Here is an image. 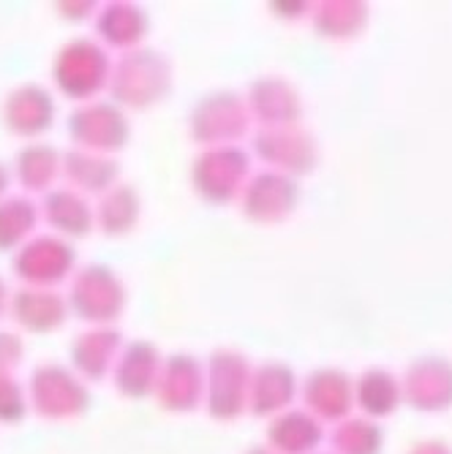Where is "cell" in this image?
<instances>
[{"label":"cell","instance_id":"6da1fadb","mask_svg":"<svg viewBox=\"0 0 452 454\" xmlns=\"http://www.w3.org/2000/svg\"><path fill=\"white\" fill-rule=\"evenodd\" d=\"M175 85V68L172 60L158 50H131L123 52L109 71V101L117 104L123 112L134 109L145 112L155 104H161L172 93Z\"/></svg>","mask_w":452,"mask_h":454},{"label":"cell","instance_id":"7a4b0ae2","mask_svg":"<svg viewBox=\"0 0 452 454\" xmlns=\"http://www.w3.org/2000/svg\"><path fill=\"white\" fill-rule=\"evenodd\" d=\"M109 71L112 60L93 38L66 41L52 60V82L58 93L76 104L96 101V96L109 85Z\"/></svg>","mask_w":452,"mask_h":454},{"label":"cell","instance_id":"3957f363","mask_svg":"<svg viewBox=\"0 0 452 454\" xmlns=\"http://www.w3.org/2000/svg\"><path fill=\"white\" fill-rule=\"evenodd\" d=\"M28 405L47 422H74L91 408V389L71 367L44 362L33 367L28 381Z\"/></svg>","mask_w":452,"mask_h":454},{"label":"cell","instance_id":"277c9868","mask_svg":"<svg viewBox=\"0 0 452 454\" xmlns=\"http://www.w3.org/2000/svg\"><path fill=\"white\" fill-rule=\"evenodd\" d=\"M68 313L91 326H112L129 305V292L120 275L107 264L79 267L68 283Z\"/></svg>","mask_w":452,"mask_h":454},{"label":"cell","instance_id":"5b68a950","mask_svg":"<svg viewBox=\"0 0 452 454\" xmlns=\"http://www.w3.org/2000/svg\"><path fill=\"white\" fill-rule=\"evenodd\" d=\"M251 364L234 348H216L204 364V411L216 422H237L249 408Z\"/></svg>","mask_w":452,"mask_h":454},{"label":"cell","instance_id":"8992f818","mask_svg":"<svg viewBox=\"0 0 452 454\" xmlns=\"http://www.w3.org/2000/svg\"><path fill=\"white\" fill-rule=\"evenodd\" d=\"M251 160L240 145L204 147L191 160L194 193L208 204H232L240 199L242 185L249 183Z\"/></svg>","mask_w":452,"mask_h":454},{"label":"cell","instance_id":"52a82bcc","mask_svg":"<svg viewBox=\"0 0 452 454\" xmlns=\"http://www.w3.org/2000/svg\"><path fill=\"white\" fill-rule=\"evenodd\" d=\"M251 126L245 98L232 90H216L199 98L188 117V134L202 147H232Z\"/></svg>","mask_w":452,"mask_h":454},{"label":"cell","instance_id":"ba28073f","mask_svg":"<svg viewBox=\"0 0 452 454\" xmlns=\"http://www.w3.org/2000/svg\"><path fill=\"white\" fill-rule=\"evenodd\" d=\"M68 139L74 147L99 153V155H115L131 139V122L129 114L112 101H88L79 104L66 122Z\"/></svg>","mask_w":452,"mask_h":454},{"label":"cell","instance_id":"9c48e42d","mask_svg":"<svg viewBox=\"0 0 452 454\" xmlns=\"http://www.w3.org/2000/svg\"><path fill=\"white\" fill-rule=\"evenodd\" d=\"M14 272L25 286L55 288L76 272L74 245L58 234H33L14 251Z\"/></svg>","mask_w":452,"mask_h":454},{"label":"cell","instance_id":"30bf717a","mask_svg":"<svg viewBox=\"0 0 452 454\" xmlns=\"http://www.w3.org/2000/svg\"><path fill=\"white\" fill-rule=\"evenodd\" d=\"M55 98L44 85H36V82H25L9 90L0 106V122L4 129L25 142H36L44 137L55 126Z\"/></svg>","mask_w":452,"mask_h":454},{"label":"cell","instance_id":"8fae6325","mask_svg":"<svg viewBox=\"0 0 452 454\" xmlns=\"http://www.w3.org/2000/svg\"><path fill=\"white\" fill-rule=\"evenodd\" d=\"M153 397L170 414H191L204 403V364L191 354L163 356Z\"/></svg>","mask_w":452,"mask_h":454},{"label":"cell","instance_id":"7c38bea8","mask_svg":"<svg viewBox=\"0 0 452 454\" xmlns=\"http://www.w3.org/2000/svg\"><path fill=\"white\" fill-rule=\"evenodd\" d=\"M161 362H163V354L150 340H134L123 346L112 367V384L117 395H123L126 400L153 397Z\"/></svg>","mask_w":452,"mask_h":454},{"label":"cell","instance_id":"4fadbf2b","mask_svg":"<svg viewBox=\"0 0 452 454\" xmlns=\"http://www.w3.org/2000/svg\"><path fill=\"white\" fill-rule=\"evenodd\" d=\"M120 348H123V335L115 326H91L71 340L68 348L71 370L85 384L88 381L99 384L112 376Z\"/></svg>","mask_w":452,"mask_h":454},{"label":"cell","instance_id":"5bb4252c","mask_svg":"<svg viewBox=\"0 0 452 454\" xmlns=\"http://www.w3.org/2000/svg\"><path fill=\"white\" fill-rule=\"evenodd\" d=\"M14 324L30 335H50L68 321V302L58 288L22 286L9 300Z\"/></svg>","mask_w":452,"mask_h":454},{"label":"cell","instance_id":"9a60e30c","mask_svg":"<svg viewBox=\"0 0 452 454\" xmlns=\"http://www.w3.org/2000/svg\"><path fill=\"white\" fill-rule=\"evenodd\" d=\"M38 218L52 229V234L68 242L88 237L96 226L91 199L68 185H55L44 193L38 204Z\"/></svg>","mask_w":452,"mask_h":454},{"label":"cell","instance_id":"2e32d148","mask_svg":"<svg viewBox=\"0 0 452 454\" xmlns=\"http://www.w3.org/2000/svg\"><path fill=\"white\" fill-rule=\"evenodd\" d=\"M240 213L251 223H278L289 215L295 204V188L283 175L275 172H262L249 177L242 185V193L237 199Z\"/></svg>","mask_w":452,"mask_h":454},{"label":"cell","instance_id":"e0dca14e","mask_svg":"<svg viewBox=\"0 0 452 454\" xmlns=\"http://www.w3.org/2000/svg\"><path fill=\"white\" fill-rule=\"evenodd\" d=\"M147 12L137 4H129V0H112V4H104L96 12V33L104 50H117L120 55L139 50L142 41L147 38Z\"/></svg>","mask_w":452,"mask_h":454},{"label":"cell","instance_id":"ac0fdd59","mask_svg":"<svg viewBox=\"0 0 452 454\" xmlns=\"http://www.w3.org/2000/svg\"><path fill=\"white\" fill-rule=\"evenodd\" d=\"M60 177H66L68 188H74L79 193L101 196L115 183H120V163L115 160V155H99V153L71 147L63 153Z\"/></svg>","mask_w":452,"mask_h":454},{"label":"cell","instance_id":"d6986e66","mask_svg":"<svg viewBox=\"0 0 452 454\" xmlns=\"http://www.w3.org/2000/svg\"><path fill=\"white\" fill-rule=\"evenodd\" d=\"M96 226L107 237H126L139 226L142 218V196L131 183H115L93 204Z\"/></svg>","mask_w":452,"mask_h":454},{"label":"cell","instance_id":"ffe728a7","mask_svg":"<svg viewBox=\"0 0 452 454\" xmlns=\"http://www.w3.org/2000/svg\"><path fill=\"white\" fill-rule=\"evenodd\" d=\"M63 153L47 142H30L17 150L12 177L30 193H47L60 177Z\"/></svg>","mask_w":452,"mask_h":454},{"label":"cell","instance_id":"44dd1931","mask_svg":"<svg viewBox=\"0 0 452 454\" xmlns=\"http://www.w3.org/2000/svg\"><path fill=\"white\" fill-rule=\"evenodd\" d=\"M295 381L292 373L283 364H262L251 373V387H249V408L257 417H270L281 411L292 397Z\"/></svg>","mask_w":452,"mask_h":454},{"label":"cell","instance_id":"7402d4cb","mask_svg":"<svg viewBox=\"0 0 452 454\" xmlns=\"http://www.w3.org/2000/svg\"><path fill=\"white\" fill-rule=\"evenodd\" d=\"M245 106H249V114L257 117L262 126L267 129H283L286 122L292 120V109H295V98L289 93V88L278 79H257L249 96H245Z\"/></svg>","mask_w":452,"mask_h":454},{"label":"cell","instance_id":"603a6c76","mask_svg":"<svg viewBox=\"0 0 452 454\" xmlns=\"http://www.w3.org/2000/svg\"><path fill=\"white\" fill-rule=\"evenodd\" d=\"M38 226V204L28 196H6L0 201V251H17Z\"/></svg>","mask_w":452,"mask_h":454},{"label":"cell","instance_id":"cb8c5ba5","mask_svg":"<svg viewBox=\"0 0 452 454\" xmlns=\"http://www.w3.org/2000/svg\"><path fill=\"white\" fill-rule=\"evenodd\" d=\"M267 441L278 454H303L316 441V427L303 414H283L273 419L267 430Z\"/></svg>","mask_w":452,"mask_h":454},{"label":"cell","instance_id":"d4e9b609","mask_svg":"<svg viewBox=\"0 0 452 454\" xmlns=\"http://www.w3.org/2000/svg\"><path fill=\"white\" fill-rule=\"evenodd\" d=\"M254 150L265 163L295 169L300 163V137L289 129H265L254 139Z\"/></svg>","mask_w":452,"mask_h":454},{"label":"cell","instance_id":"484cf974","mask_svg":"<svg viewBox=\"0 0 452 454\" xmlns=\"http://www.w3.org/2000/svg\"><path fill=\"white\" fill-rule=\"evenodd\" d=\"M28 411L25 384L17 376H0V425H20Z\"/></svg>","mask_w":452,"mask_h":454},{"label":"cell","instance_id":"4316f807","mask_svg":"<svg viewBox=\"0 0 452 454\" xmlns=\"http://www.w3.org/2000/svg\"><path fill=\"white\" fill-rule=\"evenodd\" d=\"M25 359V343L17 333H0V376H14Z\"/></svg>","mask_w":452,"mask_h":454},{"label":"cell","instance_id":"83f0119b","mask_svg":"<svg viewBox=\"0 0 452 454\" xmlns=\"http://www.w3.org/2000/svg\"><path fill=\"white\" fill-rule=\"evenodd\" d=\"M58 14L68 22H85L91 17H96L99 12V4H93V0H79V4H74V0H68V4H58L55 6Z\"/></svg>","mask_w":452,"mask_h":454},{"label":"cell","instance_id":"f1b7e54d","mask_svg":"<svg viewBox=\"0 0 452 454\" xmlns=\"http://www.w3.org/2000/svg\"><path fill=\"white\" fill-rule=\"evenodd\" d=\"M9 185H12V172H9L6 163L0 160V201L6 199V193H9Z\"/></svg>","mask_w":452,"mask_h":454},{"label":"cell","instance_id":"f546056e","mask_svg":"<svg viewBox=\"0 0 452 454\" xmlns=\"http://www.w3.org/2000/svg\"><path fill=\"white\" fill-rule=\"evenodd\" d=\"M9 300H12V292H9L6 280L0 278V318H4V316L9 313Z\"/></svg>","mask_w":452,"mask_h":454},{"label":"cell","instance_id":"4dcf8cb0","mask_svg":"<svg viewBox=\"0 0 452 454\" xmlns=\"http://www.w3.org/2000/svg\"><path fill=\"white\" fill-rule=\"evenodd\" d=\"M245 454H278V451H273V449H265V446H254V449H249Z\"/></svg>","mask_w":452,"mask_h":454}]
</instances>
